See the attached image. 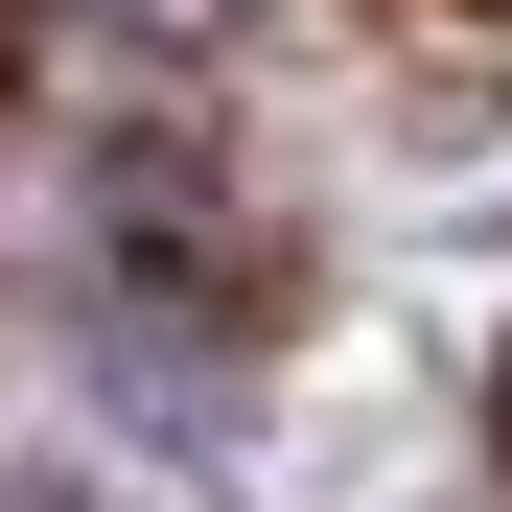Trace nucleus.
Masks as SVG:
<instances>
[{
  "instance_id": "f257e3e1",
  "label": "nucleus",
  "mask_w": 512,
  "mask_h": 512,
  "mask_svg": "<svg viewBox=\"0 0 512 512\" xmlns=\"http://www.w3.org/2000/svg\"><path fill=\"white\" fill-rule=\"evenodd\" d=\"M117 24H140V47H233L256 0H117Z\"/></svg>"
}]
</instances>
